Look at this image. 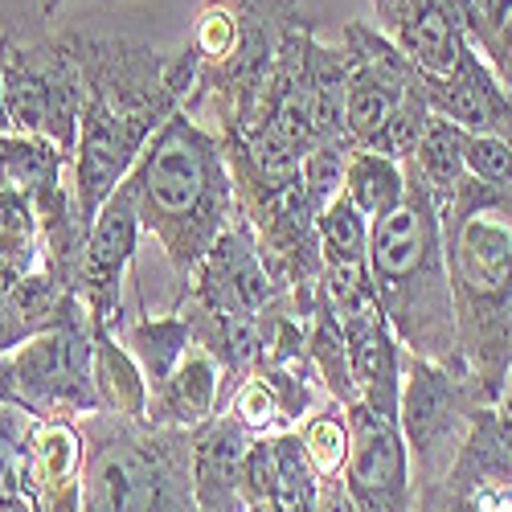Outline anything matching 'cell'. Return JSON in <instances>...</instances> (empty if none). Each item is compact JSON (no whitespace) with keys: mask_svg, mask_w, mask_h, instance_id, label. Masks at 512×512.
Listing matches in <instances>:
<instances>
[{"mask_svg":"<svg viewBox=\"0 0 512 512\" xmlns=\"http://www.w3.org/2000/svg\"><path fill=\"white\" fill-rule=\"evenodd\" d=\"M70 41L87 82L70 181L82 222L91 226L152 136L185 111L197 82V54L189 46L160 54L144 41L99 33H70Z\"/></svg>","mask_w":512,"mask_h":512,"instance_id":"6da1fadb","label":"cell"},{"mask_svg":"<svg viewBox=\"0 0 512 512\" xmlns=\"http://www.w3.org/2000/svg\"><path fill=\"white\" fill-rule=\"evenodd\" d=\"M123 185L136 197L140 230L156 238L181 287L238 218L226 144L185 111H177L152 136Z\"/></svg>","mask_w":512,"mask_h":512,"instance_id":"7a4b0ae2","label":"cell"},{"mask_svg":"<svg viewBox=\"0 0 512 512\" xmlns=\"http://www.w3.org/2000/svg\"><path fill=\"white\" fill-rule=\"evenodd\" d=\"M459 357L492 406L512 373V189L467 181L443 205Z\"/></svg>","mask_w":512,"mask_h":512,"instance_id":"3957f363","label":"cell"},{"mask_svg":"<svg viewBox=\"0 0 512 512\" xmlns=\"http://www.w3.org/2000/svg\"><path fill=\"white\" fill-rule=\"evenodd\" d=\"M406 168V201L369 226V283L381 316L390 320L402 349L422 361L463 365L455 300L447 275L443 209L414 168Z\"/></svg>","mask_w":512,"mask_h":512,"instance_id":"277c9868","label":"cell"},{"mask_svg":"<svg viewBox=\"0 0 512 512\" xmlns=\"http://www.w3.org/2000/svg\"><path fill=\"white\" fill-rule=\"evenodd\" d=\"M295 25H304L295 0H205L189 33L197 82L185 115L213 136L238 140L267 95Z\"/></svg>","mask_w":512,"mask_h":512,"instance_id":"5b68a950","label":"cell"},{"mask_svg":"<svg viewBox=\"0 0 512 512\" xmlns=\"http://www.w3.org/2000/svg\"><path fill=\"white\" fill-rule=\"evenodd\" d=\"M87 467L82 512H197L193 431H168L148 418H78Z\"/></svg>","mask_w":512,"mask_h":512,"instance_id":"8992f818","label":"cell"},{"mask_svg":"<svg viewBox=\"0 0 512 512\" xmlns=\"http://www.w3.org/2000/svg\"><path fill=\"white\" fill-rule=\"evenodd\" d=\"M492 406L480 377L467 365H439L406 353L398 426L410 451L414 496L431 492L472 439L480 414Z\"/></svg>","mask_w":512,"mask_h":512,"instance_id":"52a82bcc","label":"cell"},{"mask_svg":"<svg viewBox=\"0 0 512 512\" xmlns=\"http://www.w3.org/2000/svg\"><path fill=\"white\" fill-rule=\"evenodd\" d=\"M5 390L9 406L33 418L78 422L95 414V332L87 308L78 304L62 324L5 353Z\"/></svg>","mask_w":512,"mask_h":512,"instance_id":"ba28073f","label":"cell"},{"mask_svg":"<svg viewBox=\"0 0 512 512\" xmlns=\"http://www.w3.org/2000/svg\"><path fill=\"white\" fill-rule=\"evenodd\" d=\"M5 111L13 132L50 140L74 160L82 111H87V82L70 33L33 46L17 41L5 62Z\"/></svg>","mask_w":512,"mask_h":512,"instance_id":"9c48e42d","label":"cell"},{"mask_svg":"<svg viewBox=\"0 0 512 512\" xmlns=\"http://www.w3.org/2000/svg\"><path fill=\"white\" fill-rule=\"evenodd\" d=\"M340 37H345L340 50H345V62H349L345 132H349L353 148L381 152L398 111L414 95L426 91V78L386 33L365 25V21H349Z\"/></svg>","mask_w":512,"mask_h":512,"instance_id":"30bf717a","label":"cell"},{"mask_svg":"<svg viewBox=\"0 0 512 512\" xmlns=\"http://www.w3.org/2000/svg\"><path fill=\"white\" fill-rule=\"evenodd\" d=\"M279 300H287V287L267 267L259 238H254L250 222L238 213L230 230L205 254V263L193 271V279L177 291L173 308L193 304V308L218 312V316L250 320V316H263L267 308H275Z\"/></svg>","mask_w":512,"mask_h":512,"instance_id":"8fae6325","label":"cell"},{"mask_svg":"<svg viewBox=\"0 0 512 512\" xmlns=\"http://www.w3.org/2000/svg\"><path fill=\"white\" fill-rule=\"evenodd\" d=\"M140 234L144 230H140L136 197L127 185H119L107 197V205L99 209V218L91 222L87 250H82V267H78V300L91 316V328L119 332V324H123V279L136 259Z\"/></svg>","mask_w":512,"mask_h":512,"instance_id":"7c38bea8","label":"cell"},{"mask_svg":"<svg viewBox=\"0 0 512 512\" xmlns=\"http://www.w3.org/2000/svg\"><path fill=\"white\" fill-rule=\"evenodd\" d=\"M414 512H512V439L496 406L480 414L451 472L414 496Z\"/></svg>","mask_w":512,"mask_h":512,"instance_id":"4fadbf2b","label":"cell"},{"mask_svg":"<svg viewBox=\"0 0 512 512\" xmlns=\"http://www.w3.org/2000/svg\"><path fill=\"white\" fill-rule=\"evenodd\" d=\"M353 451L345 463V488L361 512H414V476L402 426L353 402L349 410Z\"/></svg>","mask_w":512,"mask_h":512,"instance_id":"5bb4252c","label":"cell"},{"mask_svg":"<svg viewBox=\"0 0 512 512\" xmlns=\"http://www.w3.org/2000/svg\"><path fill=\"white\" fill-rule=\"evenodd\" d=\"M377 29L426 74L443 78L472 50L463 0H373Z\"/></svg>","mask_w":512,"mask_h":512,"instance_id":"9a60e30c","label":"cell"},{"mask_svg":"<svg viewBox=\"0 0 512 512\" xmlns=\"http://www.w3.org/2000/svg\"><path fill=\"white\" fill-rule=\"evenodd\" d=\"M82 447L78 422L33 418L21 439V488L33 512H82Z\"/></svg>","mask_w":512,"mask_h":512,"instance_id":"2e32d148","label":"cell"},{"mask_svg":"<svg viewBox=\"0 0 512 512\" xmlns=\"http://www.w3.org/2000/svg\"><path fill=\"white\" fill-rule=\"evenodd\" d=\"M345 328V345H349V369H353V386L357 402L369 406L373 414L398 422L402 406V377H406V349L394 336L390 320L381 316L377 304L336 316Z\"/></svg>","mask_w":512,"mask_h":512,"instance_id":"e0dca14e","label":"cell"},{"mask_svg":"<svg viewBox=\"0 0 512 512\" xmlns=\"http://www.w3.org/2000/svg\"><path fill=\"white\" fill-rule=\"evenodd\" d=\"M316 394H320V381L312 369H250L230 386L222 414L242 422L254 439L283 435V431H295L320 406Z\"/></svg>","mask_w":512,"mask_h":512,"instance_id":"ac0fdd59","label":"cell"},{"mask_svg":"<svg viewBox=\"0 0 512 512\" xmlns=\"http://www.w3.org/2000/svg\"><path fill=\"white\" fill-rule=\"evenodd\" d=\"M254 435L230 414L193 431V496L197 512H246V455Z\"/></svg>","mask_w":512,"mask_h":512,"instance_id":"d6986e66","label":"cell"},{"mask_svg":"<svg viewBox=\"0 0 512 512\" xmlns=\"http://www.w3.org/2000/svg\"><path fill=\"white\" fill-rule=\"evenodd\" d=\"M226 406V369L205 349H189L185 361L148 394V422L168 431H197Z\"/></svg>","mask_w":512,"mask_h":512,"instance_id":"ffe728a7","label":"cell"},{"mask_svg":"<svg viewBox=\"0 0 512 512\" xmlns=\"http://www.w3.org/2000/svg\"><path fill=\"white\" fill-rule=\"evenodd\" d=\"M123 349L136 357V365L144 369V381H148V394L160 386V381L173 373L185 353L193 349V332H189V320L173 308L168 316H140V320H123L119 332Z\"/></svg>","mask_w":512,"mask_h":512,"instance_id":"44dd1931","label":"cell"},{"mask_svg":"<svg viewBox=\"0 0 512 512\" xmlns=\"http://www.w3.org/2000/svg\"><path fill=\"white\" fill-rule=\"evenodd\" d=\"M95 332V394L103 414H123V418H148V381L136 357L123 349V340L111 328H91Z\"/></svg>","mask_w":512,"mask_h":512,"instance_id":"7402d4cb","label":"cell"},{"mask_svg":"<svg viewBox=\"0 0 512 512\" xmlns=\"http://www.w3.org/2000/svg\"><path fill=\"white\" fill-rule=\"evenodd\" d=\"M467 140H472V132H463L459 123L451 119H439L426 127V136L418 144V152L406 160L414 168V177L435 193L439 209L455 197V189L467 181Z\"/></svg>","mask_w":512,"mask_h":512,"instance_id":"603a6c76","label":"cell"},{"mask_svg":"<svg viewBox=\"0 0 512 512\" xmlns=\"http://www.w3.org/2000/svg\"><path fill=\"white\" fill-rule=\"evenodd\" d=\"M345 197L365 213L369 222L390 218L406 201V168L381 152H353L345 173Z\"/></svg>","mask_w":512,"mask_h":512,"instance_id":"cb8c5ba5","label":"cell"},{"mask_svg":"<svg viewBox=\"0 0 512 512\" xmlns=\"http://www.w3.org/2000/svg\"><path fill=\"white\" fill-rule=\"evenodd\" d=\"M295 435H300V447H304V455L316 467L320 480L345 476V463H349V451H353V431H349L345 406L324 394V402L295 426Z\"/></svg>","mask_w":512,"mask_h":512,"instance_id":"d4e9b609","label":"cell"},{"mask_svg":"<svg viewBox=\"0 0 512 512\" xmlns=\"http://www.w3.org/2000/svg\"><path fill=\"white\" fill-rule=\"evenodd\" d=\"M463 21L472 50L512 87V0H463Z\"/></svg>","mask_w":512,"mask_h":512,"instance_id":"484cf974","label":"cell"},{"mask_svg":"<svg viewBox=\"0 0 512 512\" xmlns=\"http://www.w3.org/2000/svg\"><path fill=\"white\" fill-rule=\"evenodd\" d=\"M369 218L340 193L316 222L324 267H369Z\"/></svg>","mask_w":512,"mask_h":512,"instance_id":"4316f807","label":"cell"},{"mask_svg":"<svg viewBox=\"0 0 512 512\" xmlns=\"http://www.w3.org/2000/svg\"><path fill=\"white\" fill-rule=\"evenodd\" d=\"M0 263L17 275H33L41 267V226L33 205L0 185Z\"/></svg>","mask_w":512,"mask_h":512,"instance_id":"83f0119b","label":"cell"},{"mask_svg":"<svg viewBox=\"0 0 512 512\" xmlns=\"http://www.w3.org/2000/svg\"><path fill=\"white\" fill-rule=\"evenodd\" d=\"M29 414L17 406H0V512H33L21 488V439Z\"/></svg>","mask_w":512,"mask_h":512,"instance_id":"f1b7e54d","label":"cell"},{"mask_svg":"<svg viewBox=\"0 0 512 512\" xmlns=\"http://www.w3.org/2000/svg\"><path fill=\"white\" fill-rule=\"evenodd\" d=\"M316 512H361L345 488V476H332V480H320V500H316Z\"/></svg>","mask_w":512,"mask_h":512,"instance_id":"f546056e","label":"cell"},{"mask_svg":"<svg viewBox=\"0 0 512 512\" xmlns=\"http://www.w3.org/2000/svg\"><path fill=\"white\" fill-rule=\"evenodd\" d=\"M13 46H17V37H13V29H5V33H0V136L13 132V127H9V111H5V62H9Z\"/></svg>","mask_w":512,"mask_h":512,"instance_id":"4dcf8cb0","label":"cell"},{"mask_svg":"<svg viewBox=\"0 0 512 512\" xmlns=\"http://www.w3.org/2000/svg\"><path fill=\"white\" fill-rule=\"evenodd\" d=\"M496 410L512 418V373H508V381H504V394H500V402H496Z\"/></svg>","mask_w":512,"mask_h":512,"instance_id":"1f68e13d","label":"cell"},{"mask_svg":"<svg viewBox=\"0 0 512 512\" xmlns=\"http://www.w3.org/2000/svg\"><path fill=\"white\" fill-rule=\"evenodd\" d=\"M41 5V17H58V9L66 5V0H37Z\"/></svg>","mask_w":512,"mask_h":512,"instance_id":"d6a6232c","label":"cell"},{"mask_svg":"<svg viewBox=\"0 0 512 512\" xmlns=\"http://www.w3.org/2000/svg\"><path fill=\"white\" fill-rule=\"evenodd\" d=\"M496 414H500V410H496ZM500 422H504V431H508V439H512V418H508V414H500Z\"/></svg>","mask_w":512,"mask_h":512,"instance_id":"836d02e7","label":"cell"},{"mask_svg":"<svg viewBox=\"0 0 512 512\" xmlns=\"http://www.w3.org/2000/svg\"><path fill=\"white\" fill-rule=\"evenodd\" d=\"M508 91H512V87H508Z\"/></svg>","mask_w":512,"mask_h":512,"instance_id":"e575fe53","label":"cell"}]
</instances>
